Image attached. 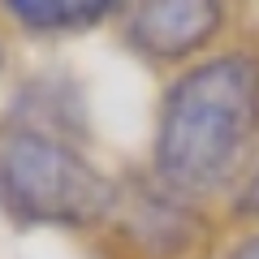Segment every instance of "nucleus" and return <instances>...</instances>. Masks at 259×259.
<instances>
[{
  "instance_id": "f257e3e1",
  "label": "nucleus",
  "mask_w": 259,
  "mask_h": 259,
  "mask_svg": "<svg viewBox=\"0 0 259 259\" xmlns=\"http://www.w3.org/2000/svg\"><path fill=\"white\" fill-rule=\"evenodd\" d=\"M259 139V61L212 56L168 91L156 134V164L177 190L225 186Z\"/></svg>"
},
{
  "instance_id": "f03ea898",
  "label": "nucleus",
  "mask_w": 259,
  "mask_h": 259,
  "mask_svg": "<svg viewBox=\"0 0 259 259\" xmlns=\"http://www.w3.org/2000/svg\"><path fill=\"white\" fill-rule=\"evenodd\" d=\"M0 207L22 225H91L112 207V182L56 134L0 125Z\"/></svg>"
},
{
  "instance_id": "7ed1b4c3",
  "label": "nucleus",
  "mask_w": 259,
  "mask_h": 259,
  "mask_svg": "<svg viewBox=\"0 0 259 259\" xmlns=\"http://www.w3.org/2000/svg\"><path fill=\"white\" fill-rule=\"evenodd\" d=\"M221 22H225V9L203 5V0L143 5L130 18V44L147 56H186V52H199L221 30Z\"/></svg>"
},
{
  "instance_id": "20e7f679",
  "label": "nucleus",
  "mask_w": 259,
  "mask_h": 259,
  "mask_svg": "<svg viewBox=\"0 0 259 259\" xmlns=\"http://www.w3.org/2000/svg\"><path fill=\"white\" fill-rule=\"evenodd\" d=\"M9 13H18L35 30H78L112 13V5H26L22 0V5H9Z\"/></svg>"
},
{
  "instance_id": "39448f33",
  "label": "nucleus",
  "mask_w": 259,
  "mask_h": 259,
  "mask_svg": "<svg viewBox=\"0 0 259 259\" xmlns=\"http://www.w3.org/2000/svg\"><path fill=\"white\" fill-rule=\"evenodd\" d=\"M238 207H242V212H250V216H259V164L250 168V177L242 182V190H238Z\"/></svg>"
},
{
  "instance_id": "423d86ee",
  "label": "nucleus",
  "mask_w": 259,
  "mask_h": 259,
  "mask_svg": "<svg viewBox=\"0 0 259 259\" xmlns=\"http://www.w3.org/2000/svg\"><path fill=\"white\" fill-rule=\"evenodd\" d=\"M229 259H259V233H255V238H246V242H242V246L233 250Z\"/></svg>"
}]
</instances>
